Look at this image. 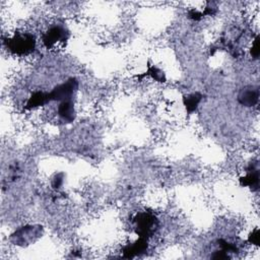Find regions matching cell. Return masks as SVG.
Here are the masks:
<instances>
[{
    "instance_id": "1",
    "label": "cell",
    "mask_w": 260,
    "mask_h": 260,
    "mask_svg": "<svg viewBox=\"0 0 260 260\" xmlns=\"http://www.w3.org/2000/svg\"><path fill=\"white\" fill-rule=\"evenodd\" d=\"M6 48L15 55L23 56L31 53L36 48V39L29 32H15L5 41Z\"/></svg>"
},
{
    "instance_id": "2",
    "label": "cell",
    "mask_w": 260,
    "mask_h": 260,
    "mask_svg": "<svg viewBox=\"0 0 260 260\" xmlns=\"http://www.w3.org/2000/svg\"><path fill=\"white\" fill-rule=\"evenodd\" d=\"M134 232L141 238L151 237L158 229L157 217L149 211H140L132 219Z\"/></svg>"
},
{
    "instance_id": "3",
    "label": "cell",
    "mask_w": 260,
    "mask_h": 260,
    "mask_svg": "<svg viewBox=\"0 0 260 260\" xmlns=\"http://www.w3.org/2000/svg\"><path fill=\"white\" fill-rule=\"evenodd\" d=\"M43 226L39 224H26L16 230L10 236V240L17 246H28L42 237Z\"/></svg>"
},
{
    "instance_id": "4",
    "label": "cell",
    "mask_w": 260,
    "mask_h": 260,
    "mask_svg": "<svg viewBox=\"0 0 260 260\" xmlns=\"http://www.w3.org/2000/svg\"><path fill=\"white\" fill-rule=\"evenodd\" d=\"M78 89V81L75 77H70L66 81H64L61 84H58L55 86L50 92V99L52 101L57 102H63V101H69L72 99L73 94Z\"/></svg>"
},
{
    "instance_id": "5",
    "label": "cell",
    "mask_w": 260,
    "mask_h": 260,
    "mask_svg": "<svg viewBox=\"0 0 260 260\" xmlns=\"http://www.w3.org/2000/svg\"><path fill=\"white\" fill-rule=\"evenodd\" d=\"M68 38H69L68 29L61 24H55L44 32L42 40H43V44L47 48H51L57 43L66 42Z\"/></svg>"
},
{
    "instance_id": "6",
    "label": "cell",
    "mask_w": 260,
    "mask_h": 260,
    "mask_svg": "<svg viewBox=\"0 0 260 260\" xmlns=\"http://www.w3.org/2000/svg\"><path fill=\"white\" fill-rule=\"evenodd\" d=\"M240 184L244 187H249L253 191L259 188V168L258 162H252L247 169V174L240 178Z\"/></svg>"
},
{
    "instance_id": "7",
    "label": "cell",
    "mask_w": 260,
    "mask_h": 260,
    "mask_svg": "<svg viewBox=\"0 0 260 260\" xmlns=\"http://www.w3.org/2000/svg\"><path fill=\"white\" fill-rule=\"evenodd\" d=\"M147 247H148L147 240L145 238L139 237L138 240H136L134 243L124 246L122 250L123 256L125 258H134L136 256L143 254L147 250Z\"/></svg>"
},
{
    "instance_id": "8",
    "label": "cell",
    "mask_w": 260,
    "mask_h": 260,
    "mask_svg": "<svg viewBox=\"0 0 260 260\" xmlns=\"http://www.w3.org/2000/svg\"><path fill=\"white\" fill-rule=\"evenodd\" d=\"M259 90L254 86H246L238 94V102L245 107H253L258 103Z\"/></svg>"
},
{
    "instance_id": "9",
    "label": "cell",
    "mask_w": 260,
    "mask_h": 260,
    "mask_svg": "<svg viewBox=\"0 0 260 260\" xmlns=\"http://www.w3.org/2000/svg\"><path fill=\"white\" fill-rule=\"evenodd\" d=\"M58 116L60 120L64 123H71L74 121L76 114L74 104L71 100L63 101L58 107Z\"/></svg>"
},
{
    "instance_id": "10",
    "label": "cell",
    "mask_w": 260,
    "mask_h": 260,
    "mask_svg": "<svg viewBox=\"0 0 260 260\" xmlns=\"http://www.w3.org/2000/svg\"><path fill=\"white\" fill-rule=\"evenodd\" d=\"M51 102L49 92L45 91H36L34 92L27 100L24 109L25 110H31L35 108H38L40 106H44Z\"/></svg>"
},
{
    "instance_id": "11",
    "label": "cell",
    "mask_w": 260,
    "mask_h": 260,
    "mask_svg": "<svg viewBox=\"0 0 260 260\" xmlns=\"http://www.w3.org/2000/svg\"><path fill=\"white\" fill-rule=\"evenodd\" d=\"M201 100H202V94L199 92H194V93L184 96L183 104L186 108V111L189 114H192L193 112H195L199 103L201 102Z\"/></svg>"
},
{
    "instance_id": "12",
    "label": "cell",
    "mask_w": 260,
    "mask_h": 260,
    "mask_svg": "<svg viewBox=\"0 0 260 260\" xmlns=\"http://www.w3.org/2000/svg\"><path fill=\"white\" fill-rule=\"evenodd\" d=\"M146 74L150 75L154 80H156V81H158V82H165V81H166L165 73H164L159 68L155 67L154 65L148 67Z\"/></svg>"
},
{
    "instance_id": "13",
    "label": "cell",
    "mask_w": 260,
    "mask_h": 260,
    "mask_svg": "<svg viewBox=\"0 0 260 260\" xmlns=\"http://www.w3.org/2000/svg\"><path fill=\"white\" fill-rule=\"evenodd\" d=\"M259 52H260V50H259V37L257 36V37L255 38L254 42H253V45H252V48H251L250 53H251V56H252L253 58L257 59L258 56H259Z\"/></svg>"
},
{
    "instance_id": "14",
    "label": "cell",
    "mask_w": 260,
    "mask_h": 260,
    "mask_svg": "<svg viewBox=\"0 0 260 260\" xmlns=\"http://www.w3.org/2000/svg\"><path fill=\"white\" fill-rule=\"evenodd\" d=\"M248 241L251 244H254V245H258L259 244V230L257 228L250 234V236L248 238Z\"/></svg>"
},
{
    "instance_id": "15",
    "label": "cell",
    "mask_w": 260,
    "mask_h": 260,
    "mask_svg": "<svg viewBox=\"0 0 260 260\" xmlns=\"http://www.w3.org/2000/svg\"><path fill=\"white\" fill-rule=\"evenodd\" d=\"M63 183V174H57L52 181V185L55 189H58Z\"/></svg>"
}]
</instances>
